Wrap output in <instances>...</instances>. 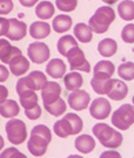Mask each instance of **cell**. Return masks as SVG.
<instances>
[{"instance_id":"6da1fadb","label":"cell","mask_w":134,"mask_h":158,"mask_svg":"<svg viewBox=\"0 0 134 158\" xmlns=\"http://www.w3.org/2000/svg\"><path fill=\"white\" fill-rule=\"evenodd\" d=\"M51 141V131L46 125H36L32 129L27 148L35 157H41L47 152V147Z\"/></svg>"},{"instance_id":"7a4b0ae2","label":"cell","mask_w":134,"mask_h":158,"mask_svg":"<svg viewBox=\"0 0 134 158\" xmlns=\"http://www.w3.org/2000/svg\"><path fill=\"white\" fill-rule=\"evenodd\" d=\"M92 131L97 140L101 143V145L105 148L115 149V148H119L123 143L122 134L104 123H98L94 125V127L92 128Z\"/></svg>"},{"instance_id":"3957f363","label":"cell","mask_w":134,"mask_h":158,"mask_svg":"<svg viewBox=\"0 0 134 158\" xmlns=\"http://www.w3.org/2000/svg\"><path fill=\"white\" fill-rule=\"evenodd\" d=\"M83 129V120L76 114L68 113L60 120L54 124V133L60 138H67L68 136L77 135Z\"/></svg>"},{"instance_id":"277c9868","label":"cell","mask_w":134,"mask_h":158,"mask_svg":"<svg viewBox=\"0 0 134 158\" xmlns=\"http://www.w3.org/2000/svg\"><path fill=\"white\" fill-rule=\"evenodd\" d=\"M115 20V11L109 6L100 7L95 14L89 18V26L95 34H104L109 30V27Z\"/></svg>"},{"instance_id":"5b68a950","label":"cell","mask_w":134,"mask_h":158,"mask_svg":"<svg viewBox=\"0 0 134 158\" xmlns=\"http://www.w3.org/2000/svg\"><path fill=\"white\" fill-rule=\"evenodd\" d=\"M47 81H48L47 77L44 73L38 70L32 71L28 76L23 77L18 80L17 85H16V91H17V94H19L24 90H27V89L34 91L41 90Z\"/></svg>"},{"instance_id":"8992f818","label":"cell","mask_w":134,"mask_h":158,"mask_svg":"<svg viewBox=\"0 0 134 158\" xmlns=\"http://www.w3.org/2000/svg\"><path fill=\"white\" fill-rule=\"evenodd\" d=\"M111 122L117 129L128 130L134 124V106L130 104L122 105L113 113Z\"/></svg>"},{"instance_id":"52a82bcc","label":"cell","mask_w":134,"mask_h":158,"mask_svg":"<svg viewBox=\"0 0 134 158\" xmlns=\"http://www.w3.org/2000/svg\"><path fill=\"white\" fill-rule=\"evenodd\" d=\"M6 133L8 140L14 145H20L27 139L26 124L17 118H11L6 124Z\"/></svg>"},{"instance_id":"ba28073f","label":"cell","mask_w":134,"mask_h":158,"mask_svg":"<svg viewBox=\"0 0 134 158\" xmlns=\"http://www.w3.org/2000/svg\"><path fill=\"white\" fill-rule=\"evenodd\" d=\"M67 60L69 62V67H71V70L76 71H85V73H89L91 71V65L89 62L87 61V59L85 58V55H84L83 50L77 46L71 48L67 54Z\"/></svg>"},{"instance_id":"9c48e42d","label":"cell","mask_w":134,"mask_h":158,"mask_svg":"<svg viewBox=\"0 0 134 158\" xmlns=\"http://www.w3.org/2000/svg\"><path fill=\"white\" fill-rule=\"evenodd\" d=\"M27 55H28L29 59L32 60L34 64L40 65V64L48 61L49 57H50V50L45 43L35 41V43H32L28 46Z\"/></svg>"},{"instance_id":"30bf717a","label":"cell","mask_w":134,"mask_h":158,"mask_svg":"<svg viewBox=\"0 0 134 158\" xmlns=\"http://www.w3.org/2000/svg\"><path fill=\"white\" fill-rule=\"evenodd\" d=\"M89 114L97 120H104L111 114V104L106 98L98 97L92 102L89 106Z\"/></svg>"},{"instance_id":"8fae6325","label":"cell","mask_w":134,"mask_h":158,"mask_svg":"<svg viewBox=\"0 0 134 158\" xmlns=\"http://www.w3.org/2000/svg\"><path fill=\"white\" fill-rule=\"evenodd\" d=\"M67 100H68V105L71 109L80 111V110H84L89 107V102H91V96L87 91L83 90V89H77L69 94Z\"/></svg>"},{"instance_id":"7c38bea8","label":"cell","mask_w":134,"mask_h":158,"mask_svg":"<svg viewBox=\"0 0 134 158\" xmlns=\"http://www.w3.org/2000/svg\"><path fill=\"white\" fill-rule=\"evenodd\" d=\"M60 94H62V88L59 84L56 81H47L41 89V99L44 106L55 102L58 98H60Z\"/></svg>"},{"instance_id":"4fadbf2b","label":"cell","mask_w":134,"mask_h":158,"mask_svg":"<svg viewBox=\"0 0 134 158\" xmlns=\"http://www.w3.org/2000/svg\"><path fill=\"white\" fill-rule=\"evenodd\" d=\"M27 35V25L24 21L17 19V18H11L9 19V29L6 37L8 39L14 40V41H19Z\"/></svg>"},{"instance_id":"5bb4252c","label":"cell","mask_w":134,"mask_h":158,"mask_svg":"<svg viewBox=\"0 0 134 158\" xmlns=\"http://www.w3.org/2000/svg\"><path fill=\"white\" fill-rule=\"evenodd\" d=\"M91 86L97 95H107L113 86V79L94 75L91 79Z\"/></svg>"},{"instance_id":"9a60e30c","label":"cell","mask_w":134,"mask_h":158,"mask_svg":"<svg viewBox=\"0 0 134 158\" xmlns=\"http://www.w3.org/2000/svg\"><path fill=\"white\" fill-rule=\"evenodd\" d=\"M8 65H9V70L11 71L12 75L16 77H20L29 70L30 64H29L28 59L26 57H24L23 54H21L16 56L15 58H12Z\"/></svg>"},{"instance_id":"2e32d148","label":"cell","mask_w":134,"mask_h":158,"mask_svg":"<svg viewBox=\"0 0 134 158\" xmlns=\"http://www.w3.org/2000/svg\"><path fill=\"white\" fill-rule=\"evenodd\" d=\"M21 55V50L18 47L11 46L7 39H0V61L9 64L12 58Z\"/></svg>"},{"instance_id":"e0dca14e","label":"cell","mask_w":134,"mask_h":158,"mask_svg":"<svg viewBox=\"0 0 134 158\" xmlns=\"http://www.w3.org/2000/svg\"><path fill=\"white\" fill-rule=\"evenodd\" d=\"M128 88L125 82L120 80V79H113V86H112L110 93L107 94V97L112 100L120 102L128 96Z\"/></svg>"},{"instance_id":"ac0fdd59","label":"cell","mask_w":134,"mask_h":158,"mask_svg":"<svg viewBox=\"0 0 134 158\" xmlns=\"http://www.w3.org/2000/svg\"><path fill=\"white\" fill-rule=\"evenodd\" d=\"M46 73H48L51 78H63L66 73L65 62L62 59H58V58H54V59L49 60L47 66H46Z\"/></svg>"},{"instance_id":"d6986e66","label":"cell","mask_w":134,"mask_h":158,"mask_svg":"<svg viewBox=\"0 0 134 158\" xmlns=\"http://www.w3.org/2000/svg\"><path fill=\"white\" fill-rule=\"evenodd\" d=\"M51 28L45 21H35L29 27V34L34 39H44L50 35Z\"/></svg>"},{"instance_id":"ffe728a7","label":"cell","mask_w":134,"mask_h":158,"mask_svg":"<svg viewBox=\"0 0 134 158\" xmlns=\"http://www.w3.org/2000/svg\"><path fill=\"white\" fill-rule=\"evenodd\" d=\"M95 145L96 143L94 138L89 135H80L75 140V148L82 154H89L91 152H93Z\"/></svg>"},{"instance_id":"44dd1931","label":"cell","mask_w":134,"mask_h":158,"mask_svg":"<svg viewBox=\"0 0 134 158\" xmlns=\"http://www.w3.org/2000/svg\"><path fill=\"white\" fill-rule=\"evenodd\" d=\"M20 108L17 102H15L14 99H6L5 102L0 104V115L3 118L11 119L19 114Z\"/></svg>"},{"instance_id":"7402d4cb","label":"cell","mask_w":134,"mask_h":158,"mask_svg":"<svg viewBox=\"0 0 134 158\" xmlns=\"http://www.w3.org/2000/svg\"><path fill=\"white\" fill-rule=\"evenodd\" d=\"M74 35L76 37V39L83 44L89 43L93 39V31L89 28V25H86L84 23H76V26L74 27Z\"/></svg>"},{"instance_id":"603a6c76","label":"cell","mask_w":134,"mask_h":158,"mask_svg":"<svg viewBox=\"0 0 134 158\" xmlns=\"http://www.w3.org/2000/svg\"><path fill=\"white\" fill-rule=\"evenodd\" d=\"M97 50H98L101 56L109 58V57H112L115 55V52L117 50V44L112 38H105V39L100 41V44L97 46Z\"/></svg>"},{"instance_id":"cb8c5ba5","label":"cell","mask_w":134,"mask_h":158,"mask_svg":"<svg viewBox=\"0 0 134 158\" xmlns=\"http://www.w3.org/2000/svg\"><path fill=\"white\" fill-rule=\"evenodd\" d=\"M73 20L67 15H58L57 17H55L53 20V29L57 34H64L66 31H68L71 28Z\"/></svg>"},{"instance_id":"d4e9b609","label":"cell","mask_w":134,"mask_h":158,"mask_svg":"<svg viewBox=\"0 0 134 158\" xmlns=\"http://www.w3.org/2000/svg\"><path fill=\"white\" fill-rule=\"evenodd\" d=\"M35 14L39 19L47 20L55 15V7L50 1H40L35 8Z\"/></svg>"},{"instance_id":"484cf974","label":"cell","mask_w":134,"mask_h":158,"mask_svg":"<svg viewBox=\"0 0 134 158\" xmlns=\"http://www.w3.org/2000/svg\"><path fill=\"white\" fill-rule=\"evenodd\" d=\"M64 84L67 90H77L83 85V77L77 71H71L64 77Z\"/></svg>"},{"instance_id":"4316f807","label":"cell","mask_w":134,"mask_h":158,"mask_svg":"<svg viewBox=\"0 0 134 158\" xmlns=\"http://www.w3.org/2000/svg\"><path fill=\"white\" fill-rule=\"evenodd\" d=\"M77 41L71 35L62 36L57 41V50L62 56H67L68 51L74 47H77Z\"/></svg>"},{"instance_id":"83f0119b","label":"cell","mask_w":134,"mask_h":158,"mask_svg":"<svg viewBox=\"0 0 134 158\" xmlns=\"http://www.w3.org/2000/svg\"><path fill=\"white\" fill-rule=\"evenodd\" d=\"M18 95H19L20 105L24 107V109H30L38 104V96L34 90L27 89L19 93Z\"/></svg>"},{"instance_id":"f1b7e54d","label":"cell","mask_w":134,"mask_h":158,"mask_svg":"<svg viewBox=\"0 0 134 158\" xmlns=\"http://www.w3.org/2000/svg\"><path fill=\"white\" fill-rule=\"evenodd\" d=\"M117 11L120 17L125 21L134 20V1L132 0H123L117 6Z\"/></svg>"},{"instance_id":"f546056e","label":"cell","mask_w":134,"mask_h":158,"mask_svg":"<svg viewBox=\"0 0 134 158\" xmlns=\"http://www.w3.org/2000/svg\"><path fill=\"white\" fill-rule=\"evenodd\" d=\"M115 71V66L112 61L109 60H102L98 61L96 65L94 66V75L97 76H103L111 78L113 76V73Z\"/></svg>"},{"instance_id":"4dcf8cb0","label":"cell","mask_w":134,"mask_h":158,"mask_svg":"<svg viewBox=\"0 0 134 158\" xmlns=\"http://www.w3.org/2000/svg\"><path fill=\"white\" fill-rule=\"evenodd\" d=\"M66 108H67V106H66V102L63 98H58L55 102L45 106V109L54 117H59V116L64 115Z\"/></svg>"},{"instance_id":"1f68e13d","label":"cell","mask_w":134,"mask_h":158,"mask_svg":"<svg viewBox=\"0 0 134 158\" xmlns=\"http://www.w3.org/2000/svg\"><path fill=\"white\" fill-rule=\"evenodd\" d=\"M117 73L124 80L131 81L134 79V62L128 61L124 64H121L117 69Z\"/></svg>"},{"instance_id":"d6a6232c","label":"cell","mask_w":134,"mask_h":158,"mask_svg":"<svg viewBox=\"0 0 134 158\" xmlns=\"http://www.w3.org/2000/svg\"><path fill=\"white\" fill-rule=\"evenodd\" d=\"M78 0H56V7L60 11L71 12L74 11L77 7Z\"/></svg>"},{"instance_id":"836d02e7","label":"cell","mask_w":134,"mask_h":158,"mask_svg":"<svg viewBox=\"0 0 134 158\" xmlns=\"http://www.w3.org/2000/svg\"><path fill=\"white\" fill-rule=\"evenodd\" d=\"M122 40L126 44H134V23H128L123 27L121 32Z\"/></svg>"},{"instance_id":"e575fe53","label":"cell","mask_w":134,"mask_h":158,"mask_svg":"<svg viewBox=\"0 0 134 158\" xmlns=\"http://www.w3.org/2000/svg\"><path fill=\"white\" fill-rule=\"evenodd\" d=\"M0 158H27V156L21 152H19V149H17V148L9 147V148L1 152Z\"/></svg>"},{"instance_id":"d590c367","label":"cell","mask_w":134,"mask_h":158,"mask_svg":"<svg viewBox=\"0 0 134 158\" xmlns=\"http://www.w3.org/2000/svg\"><path fill=\"white\" fill-rule=\"evenodd\" d=\"M25 115H26V117L28 119H30V120H37L40 116H41V108H40V106L37 104L36 106L30 108V109H25Z\"/></svg>"},{"instance_id":"8d00e7d4","label":"cell","mask_w":134,"mask_h":158,"mask_svg":"<svg viewBox=\"0 0 134 158\" xmlns=\"http://www.w3.org/2000/svg\"><path fill=\"white\" fill-rule=\"evenodd\" d=\"M12 9H14L12 0H0V16L10 14Z\"/></svg>"},{"instance_id":"74e56055","label":"cell","mask_w":134,"mask_h":158,"mask_svg":"<svg viewBox=\"0 0 134 158\" xmlns=\"http://www.w3.org/2000/svg\"><path fill=\"white\" fill-rule=\"evenodd\" d=\"M9 29V19L5 17H0V37L6 36Z\"/></svg>"},{"instance_id":"f35d334b","label":"cell","mask_w":134,"mask_h":158,"mask_svg":"<svg viewBox=\"0 0 134 158\" xmlns=\"http://www.w3.org/2000/svg\"><path fill=\"white\" fill-rule=\"evenodd\" d=\"M100 158H122V156L116 150H106L101 154Z\"/></svg>"},{"instance_id":"ab89813d","label":"cell","mask_w":134,"mask_h":158,"mask_svg":"<svg viewBox=\"0 0 134 158\" xmlns=\"http://www.w3.org/2000/svg\"><path fill=\"white\" fill-rule=\"evenodd\" d=\"M9 77V69H7V67L5 65L0 64V82L6 81Z\"/></svg>"},{"instance_id":"60d3db41","label":"cell","mask_w":134,"mask_h":158,"mask_svg":"<svg viewBox=\"0 0 134 158\" xmlns=\"http://www.w3.org/2000/svg\"><path fill=\"white\" fill-rule=\"evenodd\" d=\"M8 89L5 86L0 85V104L6 100L7 97H8Z\"/></svg>"},{"instance_id":"b9f144b4","label":"cell","mask_w":134,"mask_h":158,"mask_svg":"<svg viewBox=\"0 0 134 158\" xmlns=\"http://www.w3.org/2000/svg\"><path fill=\"white\" fill-rule=\"evenodd\" d=\"M20 5L26 8H30V7L35 6L38 2V0H19Z\"/></svg>"},{"instance_id":"7bdbcfd3","label":"cell","mask_w":134,"mask_h":158,"mask_svg":"<svg viewBox=\"0 0 134 158\" xmlns=\"http://www.w3.org/2000/svg\"><path fill=\"white\" fill-rule=\"evenodd\" d=\"M3 146H5V141H3V138H2V136L0 135V150H2Z\"/></svg>"},{"instance_id":"ee69618b","label":"cell","mask_w":134,"mask_h":158,"mask_svg":"<svg viewBox=\"0 0 134 158\" xmlns=\"http://www.w3.org/2000/svg\"><path fill=\"white\" fill-rule=\"evenodd\" d=\"M102 1H104V2H106L107 5H113V3H115L117 1V0H102Z\"/></svg>"},{"instance_id":"f6af8a7d","label":"cell","mask_w":134,"mask_h":158,"mask_svg":"<svg viewBox=\"0 0 134 158\" xmlns=\"http://www.w3.org/2000/svg\"><path fill=\"white\" fill-rule=\"evenodd\" d=\"M67 158H84V157H82V156H78V155H69Z\"/></svg>"},{"instance_id":"bcb514c9","label":"cell","mask_w":134,"mask_h":158,"mask_svg":"<svg viewBox=\"0 0 134 158\" xmlns=\"http://www.w3.org/2000/svg\"><path fill=\"white\" fill-rule=\"evenodd\" d=\"M132 102H133V106H134V96H133V99H132Z\"/></svg>"}]
</instances>
